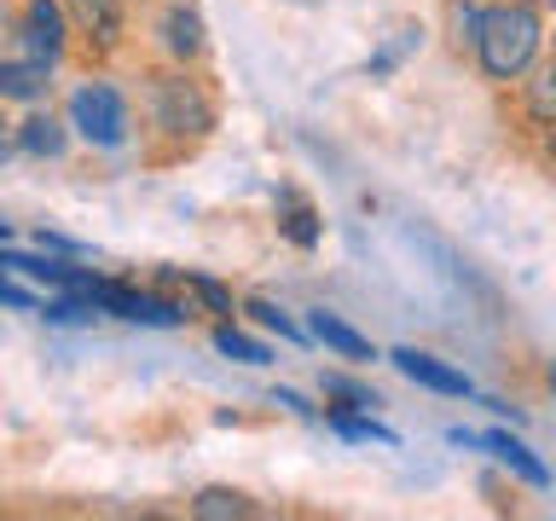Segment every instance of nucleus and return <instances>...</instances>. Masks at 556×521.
<instances>
[{
    "label": "nucleus",
    "instance_id": "1",
    "mask_svg": "<svg viewBox=\"0 0 556 521\" xmlns=\"http://www.w3.org/2000/svg\"><path fill=\"white\" fill-rule=\"evenodd\" d=\"M476 52H481V69L498 81L521 76L539 52V17L528 7H493L481 12V29H476Z\"/></svg>",
    "mask_w": 556,
    "mask_h": 521
},
{
    "label": "nucleus",
    "instance_id": "2",
    "mask_svg": "<svg viewBox=\"0 0 556 521\" xmlns=\"http://www.w3.org/2000/svg\"><path fill=\"white\" fill-rule=\"evenodd\" d=\"M151 111H156V128L174 134V139H198V134L215 128V104H208L203 87L186 81V76H156Z\"/></svg>",
    "mask_w": 556,
    "mask_h": 521
},
{
    "label": "nucleus",
    "instance_id": "3",
    "mask_svg": "<svg viewBox=\"0 0 556 521\" xmlns=\"http://www.w3.org/2000/svg\"><path fill=\"white\" fill-rule=\"evenodd\" d=\"M70 122H76V134L93 139V145H122V139H128V111H122V93L111 81L76 87V99H70Z\"/></svg>",
    "mask_w": 556,
    "mask_h": 521
},
{
    "label": "nucleus",
    "instance_id": "4",
    "mask_svg": "<svg viewBox=\"0 0 556 521\" xmlns=\"http://www.w3.org/2000/svg\"><path fill=\"white\" fill-rule=\"evenodd\" d=\"M389 359L417 382V389H434V394H476L464 371H452V365H446V359H434V354H417V347H394Z\"/></svg>",
    "mask_w": 556,
    "mask_h": 521
},
{
    "label": "nucleus",
    "instance_id": "5",
    "mask_svg": "<svg viewBox=\"0 0 556 521\" xmlns=\"http://www.w3.org/2000/svg\"><path fill=\"white\" fill-rule=\"evenodd\" d=\"M70 17H76L81 35H93L99 47L122 41V0H70Z\"/></svg>",
    "mask_w": 556,
    "mask_h": 521
},
{
    "label": "nucleus",
    "instance_id": "6",
    "mask_svg": "<svg viewBox=\"0 0 556 521\" xmlns=\"http://www.w3.org/2000/svg\"><path fill=\"white\" fill-rule=\"evenodd\" d=\"M29 52L47 64L64 52V12L52 0H29Z\"/></svg>",
    "mask_w": 556,
    "mask_h": 521
},
{
    "label": "nucleus",
    "instance_id": "7",
    "mask_svg": "<svg viewBox=\"0 0 556 521\" xmlns=\"http://www.w3.org/2000/svg\"><path fill=\"white\" fill-rule=\"evenodd\" d=\"M481 446H486V452H493V458H498V463H510V469H516V475H521V481H528V486H545V481H551V469H545V463H539V458H533V452H528V446H521V441H516V434H504V429H493V434H481Z\"/></svg>",
    "mask_w": 556,
    "mask_h": 521
},
{
    "label": "nucleus",
    "instance_id": "8",
    "mask_svg": "<svg viewBox=\"0 0 556 521\" xmlns=\"http://www.w3.org/2000/svg\"><path fill=\"white\" fill-rule=\"evenodd\" d=\"M278 226H285V238L295 250H313V243H319V215H313V203L302 191H278Z\"/></svg>",
    "mask_w": 556,
    "mask_h": 521
},
{
    "label": "nucleus",
    "instance_id": "9",
    "mask_svg": "<svg viewBox=\"0 0 556 521\" xmlns=\"http://www.w3.org/2000/svg\"><path fill=\"white\" fill-rule=\"evenodd\" d=\"M163 41H168L174 59H198L203 52V17L191 7H168L163 12Z\"/></svg>",
    "mask_w": 556,
    "mask_h": 521
},
{
    "label": "nucleus",
    "instance_id": "10",
    "mask_svg": "<svg viewBox=\"0 0 556 521\" xmlns=\"http://www.w3.org/2000/svg\"><path fill=\"white\" fill-rule=\"evenodd\" d=\"M313 336H319L330 354H342V359H377V354H371V342H365L354 325H342L337 313H313Z\"/></svg>",
    "mask_w": 556,
    "mask_h": 521
},
{
    "label": "nucleus",
    "instance_id": "11",
    "mask_svg": "<svg viewBox=\"0 0 556 521\" xmlns=\"http://www.w3.org/2000/svg\"><path fill=\"white\" fill-rule=\"evenodd\" d=\"M41 87H47V64L35 59V64H0V93L7 99H41Z\"/></svg>",
    "mask_w": 556,
    "mask_h": 521
},
{
    "label": "nucleus",
    "instance_id": "12",
    "mask_svg": "<svg viewBox=\"0 0 556 521\" xmlns=\"http://www.w3.org/2000/svg\"><path fill=\"white\" fill-rule=\"evenodd\" d=\"M17 145H24L29 156H59L64 151V128L52 116H29L24 128H17Z\"/></svg>",
    "mask_w": 556,
    "mask_h": 521
},
{
    "label": "nucleus",
    "instance_id": "13",
    "mask_svg": "<svg viewBox=\"0 0 556 521\" xmlns=\"http://www.w3.org/2000/svg\"><path fill=\"white\" fill-rule=\"evenodd\" d=\"M203 521H226V516H255V504L243 493H226V486H208V493H198V504H191Z\"/></svg>",
    "mask_w": 556,
    "mask_h": 521
},
{
    "label": "nucleus",
    "instance_id": "14",
    "mask_svg": "<svg viewBox=\"0 0 556 521\" xmlns=\"http://www.w3.org/2000/svg\"><path fill=\"white\" fill-rule=\"evenodd\" d=\"M215 347H220L226 359H238V365H267V347L250 342V336H243V330H232V325L215 330Z\"/></svg>",
    "mask_w": 556,
    "mask_h": 521
},
{
    "label": "nucleus",
    "instance_id": "15",
    "mask_svg": "<svg viewBox=\"0 0 556 521\" xmlns=\"http://www.w3.org/2000/svg\"><path fill=\"white\" fill-rule=\"evenodd\" d=\"M337 434H348V441H382V446H394V429H382L371 423V417H337Z\"/></svg>",
    "mask_w": 556,
    "mask_h": 521
},
{
    "label": "nucleus",
    "instance_id": "16",
    "mask_svg": "<svg viewBox=\"0 0 556 521\" xmlns=\"http://www.w3.org/2000/svg\"><path fill=\"white\" fill-rule=\"evenodd\" d=\"M243 313H250V319H255L261 330H278V336H285V342H302V330H295V325H290V319H285V313H278L273 302H250Z\"/></svg>",
    "mask_w": 556,
    "mask_h": 521
},
{
    "label": "nucleus",
    "instance_id": "17",
    "mask_svg": "<svg viewBox=\"0 0 556 521\" xmlns=\"http://www.w3.org/2000/svg\"><path fill=\"white\" fill-rule=\"evenodd\" d=\"M412 47H417V29H400V35H394V41H389V47H382V52H377V59H371V76H389V69H394L400 59H406V52H412Z\"/></svg>",
    "mask_w": 556,
    "mask_h": 521
},
{
    "label": "nucleus",
    "instance_id": "18",
    "mask_svg": "<svg viewBox=\"0 0 556 521\" xmlns=\"http://www.w3.org/2000/svg\"><path fill=\"white\" fill-rule=\"evenodd\" d=\"M325 394L342 399V406H377V394L359 389V382H348V377H325Z\"/></svg>",
    "mask_w": 556,
    "mask_h": 521
},
{
    "label": "nucleus",
    "instance_id": "19",
    "mask_svg": "<svg viewBox=\"0 0 556 521\" xmlns=\"http://www.w3.org/2000/svg\"><path fill=\"white\" fill-rule=\"evenodd\" d=\"M52 325H81V319H93V302H81V295H70V302H47L41 307Z\"/></svg>",
    "mask_w": 556,
    "mask_h": 521
},
{
    "label": "nucleus",
    "instance_id": "20",
    "mask_svg": "<svg viewBox=\"0 0 556 521\" xmlns=\"http://www.w3.org/2000/svg\"><path fill=\"white\" fill-rule=\"evenodd\" d=\"M186 290H191V295H203L208 313H232V295H226L215 278H191V272H186Z\"/></svg>",
    "mask_w": 556,
    "mask_h": 521
},
{
    "label": "nucleus",
    "instance_id": "21",
    "mask_svg": "<svg viewBox=\"0 0 556 521\" xmlns=\"http://www.w3.org/2000/svg\"><path fill=\"white\" fill-rule=\"evenodd\" d=\"M533 116H545V122L556 116V64L533 81Z\"/></svg>",
    "mask_w": 556,
    "mask_h": 521
},
{
    "label": "nucleus",
    "instance_id": "22",
    "mask_svg": "<svg viewBox=\"0 0 556 521\" xmlns=\"http://www.w3.org/2000/svg\"><path fill=\"white\" fill-rule=\"evenodd\" d=\"M452 29H458V41H476V29H481V12H476V7H464V0H458V7H452Z\"/></svg>",
    "mask_w": 556,
    "mask_h": 521
},
{
    "label": "nucleus",
    "instance_id": "23",
    "mask_svg": "<svg viewBox=\"0 0 556 521\" xmlns=\"http://www.w3.org/2000/svg\"><path fill=\"white\" fill-rule=\"evenodd\" d=\"M0 302H7V307H17V313H35V302H29V295L17 290V284H7V278H0Z\"/></svg>",
    "mask_w": 556,
    "mask_h": 521
},
{
    "label": "nucleus",
    "instance_id": "24",
    "mask_svg": "<svg viewBox=\"0 0 556 521\" xmlns=\"http://www.w3.org/2000/svg\"><path fill=\"white\" fill-rule=\"evenodd\" d=\"M273 399H278V406H290V411H302V417H313V406H307V399L295 394V389H278Z\"/></svg>",
    "mask_w": 556,
    "mask_h": 521
},
{
    "label": "nucleus",
    "instance_id": "25",
    "mask_svg": "<svg viewBox=\"0 0 556 521\" xmlns=\"http://www.w3.org/2000/svg\"><path fill=\"white\" fill-rule=\"evenodd\" d=\"M12 156V134H7V116H0V163Z\"/></svg>",
    "mask_w": 556,
    "mask_h": 521
},
{
    "label": "nucleus",
    "instance_id": "26",
    "mask_svg": "<svg viewBox=\"0 0 556 521\" xmlns=\"http://www.w3.org/2000/svg\"><path fill=\"white\" fill-rule=\"evenodd\" d=\"M551 156H556V134H551Z\"/></svg>",
    "mask_w": 556,
    "mask_h": 521
},
{
    "label": "nucleus",
    "instance_id": "27",
    "mask_svg": "<svg viewBox=\"0 0 556 521\" xmlns=\"http://www.w3.org/2000/svg\"><path fill=\"white\" fill-rule=\"evenodd\" d=\"M0 238H7V220H0Z\"/></svg>",
    "mask_w": 556,
    "mask_h": 521
},
{
    "label": "nucleus",
    "instance_id": "28",
    "mask_svg": "<svg viewBox=\"0 0 556 521\" xmlns=\"http://www.w3.org/2000/svg\"><path fill=\"white\" fill-rule=\"evenodd\" d=\"M551 382H556V371H551Z\"/></svg>",
    "mask_w": 556,
    "mask_h": 521
}]
</instances>
